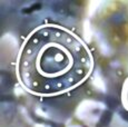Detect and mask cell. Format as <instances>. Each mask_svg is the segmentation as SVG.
Segmentation results:
<instances>
[{
	"label": "cell",
	"instance_id": "1",
	"mask_svg": "<svg viewBox=\"0 0 128 127\" xmlns=\"http://www.w3.org/2000/svg\"><path fill=\"white\" fill-rule=\"evenodd\" d=\"M94 69L85 42L57 25L40 26L24 40L17 59V76L30 94L51 97L75 89Z\"/></svg>",
	"mask_w": 128,
	"mask_h": 127
}]
</instances>
